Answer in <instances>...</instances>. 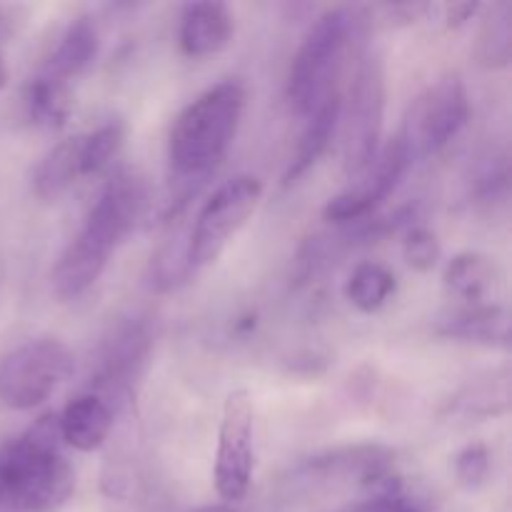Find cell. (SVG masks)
Masks as SVG:
<instances>
[{"instance_id":"5b68a950","label":"cell","mask_w":512,"mask_h":512,"mask_svg":"<svg viewBox=\"0 0 512 512\" xmlns=\"http://www.w3.org/2000/svg\"><path fill=\"white\" fill-rule=\"evenodd\" d=\"M470 118V100L463 78L448 73L435 80L410 103L398 138L410 160L440 153Z\"/></svg>"},{"instance_id":"484cf974","label":"cell","mask_w":512,"mask_h":512,"mask_svg":"<svg viewBox=\"0 0 512 512\" xmlns=\"http://www.w3.org/2000/svg\"><path fill=\"white\" fill-rule=\"evenodd\" d=\"M490 475V450L483 443H468L455 455V478L465 490L483 488Z\"/></svg>"},{"instance_id":"7402d4cb","label":"cell","mask_w":512,"mask_h":512,"mask_svg":"<svg viewBox=\"0 0 512 512\" xmlns=\"http://www.w3.org/2000/svg\"><path fill=\"white\" fill-rule=\"evenodd\" d=\"M395 275L380 263H360L345 283V298L360 313H378L395 295Z\"/></svg>"},{"instance_id":"ba28073f","label":"cell","mask_w":512,"mask_h":512,"mask_svg":"<svg viewBox=\"0 0 512 512\" xmlns=\"http://www.w3.org/2000/svg\"><path fill=\"white\" fill-rule=\"evenodd\" d=\"M213 475L225 503L248 495L253 480V403L245 390H233L223 403Z\"/></svg>"},{"instance_id":"3957f363","label":"cell","mask_w":512,"mask_h":512,"mask_svg":"<svg viewBox=\"0 0 512 512\" xmlns=\"http://www.w3.org/2000/svg\"><path fill=\"white\" fill-rule=\"evenodd\" d=\"M365 28L363 13L355 8H333L315 20L290 63L288 100L295 113L310 115L335 93L345 58Z\"/></svg>"},{"instance_id":"e0dca14e","label":"cell","mask_w":512,"mask_h":512,"mask_svg":"<svg viewBox=\"0 0 512 512\" xmlns=\"http://www.w3.org/2000/svg\"><path fill=\"white\" fill-rule=\"evenodd\" d=\"M443 285L453 298L468 305H488L500 288V268L490 255L460 253L445 265Z\"/></svg>"},{"instance_id":"7c38bea8","label":"cell","mask_w":512,"mask_h":512,"mask_svg":"<svg viewBox=\"0 0 512 512\" xmlns=\"http://www.w3.org/2000/svg\"><path fill=\"white\" fill-rule=\"evenodd\" d=\"M110 253L113 250L105 248L103 243L93 240L83 230H78V235L65 245L53 268L55 295L60 300H75L88 293L103 275Z\"/></svg>"},{"instance_id":"30bf717a","label":"cell","mask_w":512,"mask_h":512,"mask_svg":"<svg viewBox=\"0 0 512 512\" xmlns=\"http://www.w3.org/2000/svg\"><path fill=\"white\" fill-rule=\"evenodd\" d=\"M145 208H148V188L143 178L123 170L105 183L80 230L103 243L105 248L115 250L143 218Z\"/></svg>"},{"instance_id":"1f68e13d","label":"cell","mask_w":512,"mask_h":512,"mask_svg":"<svg viewBox=\"0 0 512 512\" xmlns=\"http://www.w3.org/2000/svg\"><path fill=\"white\" fill-rule=\"evenodd\" d=\"M195 512H235L230 505H205V508L195 510Z\"/></svg>"},{"instance_id":"2e32d148","label":"cell","mask_w":512,"mask_h":512,"mask_svg":"<svg viewBox=\"0 0 512 512\" xmlns=\"http://www.w3.org/2000/svg\"><path fill=\"white\" fill-rule=\"evenodd\" d=\"M340 100L343 98H340V93L335 90L333 95H328V98L308 115V123H305L303 133H300L293 158H290L288 170H285L283 175L285 185H293L295 180L303 178V175L323 158L330 140H333L335 128H338L340 123Z\"/></svg>"},{"instance_id":"7a4b0ae2","label":"cell","mask_w":512,"mask_h":512,"mask_svg":"<svg viewBox=\"0 0 512 512\" xmlns=\"http://www.w3.org/2000/svg\"><path fill=\"white\" fill-rule=\"evenodd\" d=\"M245 103L243 85L223 80L180 110L168 135V163L175 180L205 183L210 178L238 133Z\"/></svg>"},{"instance_id":"f1b7e54d","label":"cell","mask_w":512,"mask_h":512,"mask_svg":"<svg viewBox=\"0 0 512 512\" xmlns=\"http://www.w3.org/2000/svg\"><path fill=\"white\" fill-rule=\"evenodd\" d=\"M483 10V5L480 3H450L445 5V25L448 28H463V25H468L470 20L475 18V15Z\"/></svg>"},{"instance_id":"44dd1931","label":"cell","mask_w":512,"mask_h":512,"mask_svg":"<svg viewBox=\"0 0 512 512\" xmlns=\"http://www.w3.org/2000/svg\"><path fill=\"white\" fill-rule=\"evenodd\" d=\"M478 63L488 70L508 68L512 58V3L503 0L488 8L478 33Z\"/></svg>"},{"instance_id":"8992f818","label":"cell","mask_w":512,"mask_h":512,"mask_svg":"<svg viewBox=\"0 0 512 512\" xmlns=\"http://www.w3.org/2000/svg\"><path fill=\"white\" fill-rule=\"evenodd\" d=\"M73 373V353L55 338L28 340L0 360V403L13 410L43 405Z\"/></svg>"},{"instance_id":"cb8c5ba5","label":"cell","mask_w":512,"mask_h":512,"mask_svg":"<svg viewBox=\"0 0 512 512\" xmlns=\"http://www.w3.org/2000/svg\"><path fill=\"white\" fill-rule=\"evenodd\" d=\"M125 135H128V128H125L123 120H108L100 128H95L93 133L83 135V145H80V170H83V175H95L108 168L115 155L120 153V148H123Z\"/></svg>"},{"instance_id":"277c9868","label":"cell","mask_w":512,"mask_h":512,"mask_svg":"<svg viewBox=\"0 0 512 512\" xmlns=\"http://www.w3.org/2000/svg\"><path fill=\"white\" fill-rule=\"evenodd\" d=\"M385 65L378 53L360 58L348 98L340 100L343 120V163L350 175H360L380 150L385 118Z\"/></svg>"},{"instance_id":"603a6c76","label":"cell","mask_w":512,"mask_h":512,"mask_svg":"<svg viewBox=\"0 0 512 512\" xmlns=\"http://www.w3.org/2000/svg\"><path fill=\"white\" fill-rule=\"evenodd\" d=\"M510 408V383L508 375H490L480 383H470L460 390L458 398L450 403V410L468 418H498Z\"/></svg>"},{"instance_id":"52a82bcc","label":"cell","mask_w":512,"mask_h":512,"mask_svg":"<svg viewBox=\"0 0 512 512\" xmlns=\"http://www.w3.org/2000/svg\"><path fill=\"white\" fill-rule=\"evenodd\" d=\"M260 200L263 183L255 175H235L205 200L190 230V260L195 270L220 258L225 245L248 223Z\"/></svg>"},{"instance_id":"f546056e","label":"cell","mask_w":512,"mask_h":512,"mask_svg":"<svg viewBox=\"0 0 512 512\" xmlns=\"http://www.w3.org/2000/svg\"><path fill=\"white\" fill-rule=\"evenodd\" d=\"M20 23H23V20H18L15 8H0V53H3V45L15 38Z\"/></svg>"},{"instance_id":"d6a6232c","label":"cell","mask_w":512,"mask_h":512,"mask_svg":"<svg viewBox=\"0 0 512 512\" xmlns=\"http://www.w3.org/2000/svg\"><path fill=\"white\" fill-rule=\"evenodd\" d=\"M393 512H425V510H420V508H415V505H410L408 500H403V503L398 505V508H395Z\"/></svg>"},{"instance_id":"4316f807","label":"cell","mask_w":512,"mask_h":512,"mask_svg":"<svg viewBox=\"0 0 512 512\" xmlns=\"http://www.w3.org/2000/svg\"><path fill=\"white\" fill-rule=\"evenodd\" d=\"M403 255L410 268L418 270V273H428L440 260L438 238L425 228H410L408 235H405Z\"/></svg>"},{"instance_id":"83f0119b","label":"cell","mask_w":512,"mask_h":512,"mask_svg":"<svg viewBox=\"0 0 512 512\" xmlns=\"http://www.w3.org/2000/svg\"><path fill=\"white\" fill-rule=\"evenodd\" d=\"M430 8H433L430 3H383L363 8L360 13H363L365 25L383 23L385 28H400V25L418 23Z\"/></svg>"},{"instance_id":"ac0fdd59","label":"cell","mask_w":512,"mask_h":512,"mask_svg":"<svg viewBox=\"0 0 512 512\" xmlns=\"http://www.w3.org/2000/svg\"><path fill=\"white\" fill-rule=\"evenodd\" d=\"M440 335L465 343L490 345V348H508L510 345V318L503 305H468L465 310L450 315L438 328Z\"/></svg>"},{"instance_id":"5bb4252c","label":"cell","mask_w":512,"mask_h":512,"mask_svg":"<svg viewBox=\"0 0 512 512\" xmlns=\"http://www.w3.org/2000/svg\"><path fill=\"white\" fill-rule=\"evenodd\" d=\"M60 438L80 453H93L108 440L113 413L108 403L95 393H80L58 415Z\"/></svg>"},{"instance_id":"4dcf8cb0","label":"cell","mask_w":512,"mask_h":512,"mask_svg":"<svg viewBox=\"0 0 512 512\" xmlns=\"http://www.w3.org/2000/svg\"><path fill=\"white\" fill-rule=\"evenodd\" d=\"M8 78H10V73H8V63H5L3 53H0V90H3L5 85H8Z\"/></svg>"},{"instance_id":"d6986e66","label":"cell","mask_w":512,"mask_h":512,"mask_svg":"<svg viewBox=\"0 0 512 512\" xmlns=\"http://www.w3.org/2000/svg\"><path fill=\"white\" fill-rule=\"evenodd\" d=\"M80 145H83V135H73V138L60 140L55 148H50L43 155V160L33 170L35 198L43 200V203H53L60 195L68 193L70 185L83 175Z\"/></svg>"},{"instance_id":"8fae6325","label":"cell","mask_w":512,"mask_h":512,"mask_svg":"<svg viewBox=\"0 0 512 512\" xmlns=\"http://www.w3.org/2000/svg\"><path fill=\"white\" fill-rule=\"evenodd\" d=\"M235 35L233 10L218 0H203L183 8L180 18V50L190 58H208L230 45Z\"/></svg>"},{"instance_id":"9c48e42d","label":"cell","mask_w":512,"mask_h":512,"mask_svg":"<svg viewBox=\"0 0 512 512\" xmlns=\"http://www.w3.org/2000/svg\"><path fill=\"white\" fill-rule=\"evenodd\" d=\"M410 163L413 160H410L408 150H405V145L395 135L385 148L378 150L373 163L358 175V183L353 188H348L345 193L335 195V198L325 203L323 218L340 225L368 220L375 213V208L398 188Z\"/></svg>"},{"instance_id":"ffe728a7","label":"cell","mask_w":512,"mask_h":512,"mask_svg":"<svg viewBox=\"0 0 512 512\" xmlns=\"http://www.w3.org/2000/svg\"><path fill=\"white\" fill-rule=\"evenodd\" d=\"M23 108L35 125L60 128L73 110V95H70L68 83H60V80L40 73L38 78L25 85Z\"/></svg>"},{"instance_id":"d4e9b609","label":"cell","mask_w":512,"mask_h":512,"mask_svg":"<svg viewBox=\"0 0 512 512\" xmlns=\"http://www.w3.org/2000/svg\"><path fill=\"white\" fill-rule=\"evenodd\" d=\"M190 273H195L193 260H190V233L185 238H180V233H173V238L160 245L153 260L155 285L160 290H173L185 283Z\"/></svg>"},{"instance_id":"4fadbf2b","label":"cell","mask_w":512,"mask_h":512,"mask_svg":"<svg viewBox=\"0 0 512 512\" xmlns=\"http://www.w3.org/2000/svg\"><path fill=\"white\" fill-rule=\"evenodd\" d=\"M150 353V338L143 325L128 323L115 330L103 350L98 385L105 390H123L140 378Z\"/></svg>"},{"instance_id":"6da1fadb","label":"cell","mask_w":512,"mask_h":512,"mask_svg":"<svg viewBox=\"0 0 512 512\" xmlns=\"http://www.w3.org/2000/svg\"><path fill=\"white\" fill-rule=\"evenodd\" d=\"M58 415L35 420L0 448V505L18 512H50L68 503L75 473L63 455Z\"/></svg>"},{"instance_id":"9a60e30c","label":"cell","mask_w":512,"mask_h":512,"mask_svg":"<svg viewBox=\"0 0 512 512\" xmlns=\"http://www.w3.org/2000/svg\"><path fill=\"white\" fill-rule=\"evenodd\" d=\"M98 45L100 35L93 18L78 15L75 20H70V25L63 30L55 48L45 58L43 75L60 80V83H68L70 78L80 75L93 63L95 55H98Z\"/></svg>"}]
</instances>
